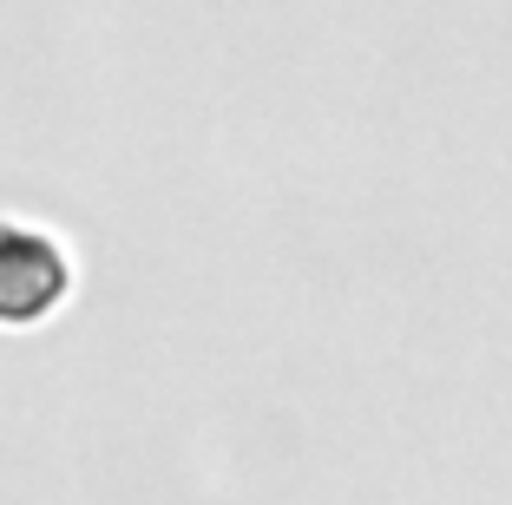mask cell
I'll use <instances>...</instances> for the list:
<instances>
[{
  "instance_id": "cell-1",
  "label": "cell",
  "mask_w": 512,
  "mask_h": 505,
  "mask_svg": "<svg viewBox=\"0 0 512 505\" xmlns=\"http://www.w3.org/2000/svg\"><path fill=\"white\" fill-rule=\"evenodd\" d=\"M66 283V256L40 237V230H0V315L27 322Z\"/></svg>"
}]
</instances>
